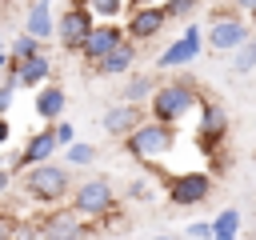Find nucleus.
<instances>
[{"mask_svg": "<svg viewBox=\"0 0 256 240\" xmlns=\"http://www.w3.org/2000/svg\"><path fill=\"white\" fill-rule=\"evenodd\" d=\"M148 4H156V0H128V12L132 8H148Z\"/></svg>", "mask_w": 256, "mask_h": 240, "instance_id": "nucleus-32", "label": "nucleus"}, {"mask_svg": "<svg viewBox=\"0 0 256 240\" xmlns=\"http://www.w3.org/2000/svg\"><path fill=\"white\" fill-rule=\"evenodd\" d=\"M96 156H100V148L92 140H76L64 152V168H88V164H96Z\"/></svg>", "mask_w": 256, "mask_h": 240, "instance_id": "nucleus-21", "label": "nucleus"}, {"mask_svg": "<svg viewBox=\"0 0 256 240\" xmlns=\"http://www.w3.org/2000/svg\"><path fill=\"white\" fill-rule=\"evenodd\" d=\"M84 216L76 208H48V216L40 220L44 240H84Z\"/></svg>", "mask_w": 256, "mask_h": 240, "instance_id": "nucleus-12", "label": "nucleus"}, {"mask_svg": "<svg viewBox=\"0 0 256 240\" xmlns=\"http://www.w3.org/2000/svg\"><path fill=\"white\" fill-rule=\"evenodd\" d=\"M188 236L192 240H216V228H212V220H196V224H188Z\"/></svg>", "mask_w": 256, "mask_h": 240, "instance_id": "nucleus-28", "label": "nucleus"}, {"mask_svg": "<svg viewBox=\"0 0 256 240\" xmlns=\"http://www.w3.org/2000/svg\"><path fill=\"white\" fill-rule=\"evenodd\" d=\"M52 132H56V140H60V148H64V152H68V148L76 144V128H72V120H60V124H56Z\"/></svg>", "mask_w": 256, "mask_h": 240, "instance_id": "nucleus-27", "label": "nucleus"}, {"mask_svg": "<svg viewBox=\"0 0 256 240\" xmlns=\"http://www.w3.org/2000/svg\"><path fill=\"white\" fill-rule=\"evenodd\" d=\"M216 240H236V236H216Z\"/></svg>", "mask_w": 256, "mask_h": 240, "instance_id": "nucleus-34", "label": "nucleus"}, {"mask_svg": "<svg viewBox=\"0 0 256 240\" xmlns=\"http://www.w3.org/2000/svg\"><path fill=\"white\" fill-rule=\"evenodd\" d=\"M20 184H24V196L28 200H36V204H48V208H60V200L64 196H72L76 188H72V172L64 168V164H40V168H28L24 176H20Z\"/></svg>", "mask_w": 256, "mask_h": 240, "instance_id": "nucleus-2", "label": "nucleus"}, {"mask_svg": "<svg viewBox=\"0 0 256 240\" xmlns=\"http://www.w3.org/2000/svg\"><path fill=\"white\" fill-rule=\"evenodd\" d=\"M8 52H12V60H20V64H28V60H36V56H44V44L36 40V36H28V32H20L12 44H8Z\"/></svg>", "mask_w": 256, "mask_h": 240, "instance_id": "nucleus-22", "label": "nucleus"}, {"mask_svg": "<svg viewBox=\"0 0 256 240\" xmlns=\"http://www.w3.org/2000/svg\"><path fill=\"white\" fill-rule=\"evenodd\" d=\"M152 240H180V236H164V232H160V236H152Z\"/></svg>", "mask_w": 256, "mask_h": 240, "instance_id": "nucleus-33", "label": "nucleus"}, {"mask_svg": "<svg viewBox=\"0 0 256 240\" xmlns=\"http://www.w3.org/2000/svg\"><path fill=\"white\" fill-rule=\"evenodd\" d=\"M136 56H140V48L128 40V44H120L108 60H100L92 72H96V76H124V80H128V76L136 72Z\"/></svg>", "mask_w": 256, "mask_h": 240, "instance_id": "nucleus-18", "label": "nucleus"}, {"mask_svg": "<svg viewBox=\"0 0 256 240\" xmlns=\"http://www.w3.org/2000/svg\"><path fill=\"white\" fill-rule=\"evenodd\" d=\"M148 120V108H132V104H124V100H116V104H108L104 108V116H100V128L108 132V136H120V140H128L140 124Z\"/></svg>", "mask_w": 256, "mask_h": 240, "instance_id": "nucleus-11", "label": "nucleus"}, {"mask_svg": "<svg viewBox=\"0 0 256 240\" xmlns=\"http://www.w3.org/2000/svg\"><path fill=\"white\" fill-rule=\"evenodd\" d=\"M96 32V16L76 0V4H68L64 12H60V20H56V40H60V48L64 52H76V56H84V48H88V36Z\"/></svg>", "mask_w": 256, "mask_h": 240, "instance_id": "nucleus-5", "label": "nucleus"}, {"mask_svg": "<svg viewBox=\"0 0 256 240\" xmlns=\"http://www.w3.org/2000/svg\"><path fill=\"white\" fill-rule=\"evenodd\" d=\"M56 152H60L56 132H52V128H36V132H28V140L20 144V164H24V172H28V168H40V164H52Z\"/></svg>", "mask_w": 256, "mask_h": 240, "instance_id": "nucleus-14", "label": "nucleus"}, {"mask_svg": "<svg viewBox=\"0 0 256 240\" xmlns=\"http://www.w3.org/2000/svg\"><path fill=\"white\" fill-rule=\"evenodd\" d=\"M232 8L240 16H248V20H256V0H232Z\"/></svg>", "mask_w": 256, "mask_h": 240, "instance_id": "nucleus-30", "label": "nucleus"}, {"mask_svg": "<svg viewBox=\"0 0 256 240\" xmlns=\"http://www.w3.org/2000/svg\"><path fill=\"white\" fill-rule=\"evenodd\" d=\"M44 84H52V60L48 56H36V60H28V64H20V88H44Z\"/></svg>", "mask_w": 256, "mask_h": 240, "instance_id": "nucleus-19", "label": "nucleus"}, {"mask_svg": "<svg viewBox=\"0 0 256 240\" xmlns=\"http://www.w3.org/2000/svg\"><path fill=\"white\" fill-rule=\"evenodd\" d=\"M64 108H68V92H64V84H44L36 96H32V112L48 124V128H56L60 120H64Z\"/></svg>", "mask_w": 256, "mask_h": 240, "instance_id": "nucleus-15", "label": "nucleus"}, {"mask_svg": "<svg viewBox=\"0 0 256 240\" xmlns=\"http://www.w3.org/2000/svg\"><path fill=\"white\" fill-rule=\"evenodd\" d=\"M16 92H20V84H16V80H4V84H0V116H8V112H12Z\"/></svg>", "mask_w": 256, "mask_h": 240, "instance_id": "nucleus-26", "label": "nucleus"}, {"mask_svg": "<svg viewBox=\"0 0 256 240\" xmlns=\"http://www.w3.org/2000/svg\"><path fill=\"white\" fill-rule=\"evenodd\" d=\"M228 64H232V72H236V76H244V72H256V36H252L244 48H236Z\"/></svg>", "mask_w": 256, "mask_h": 240, "instance_id": "nucleus-23", "label": "nucleus"}, {"mask_svg": "<svg viewBox=\"0 0 256 240\" xmlns=\"http://www.w3.org/2000/svg\"><path fill=\"white\" fill-rule=\"evenodd\" d=\"M68 208H76L88 224H104V220H112L120 212V200H116V188H112L108 176H92V180H80L76 184Z\"/></svg>", "mask_w": 256, "mask_h": 240, "instance_id": "nucleus-3", "label": "nucleus"}, {"mask_svg": "<svg viewBox=\"0 0 256 240\" xmlns=\"http://www.w3.org/2000/svg\"><path fill=\"white\" fill-rule=\"evenodd\" d=\"M92 16H96V24H116V16H124V8H128V0H80Z\"/></svg>", "mask_w": 256, "mask_h": 240, "instance_id": "nucleus-20", "label": "nucleus"}, {"mask_svg": "<svg viewBox=\"0 0 256 240\" xmlns=\"http://www.w3.org/2000/svg\"><path fill=\"white\" fill-rule=\"evenodd\" d=\"M164 8H168V20H192L200 0H164Z\"/></svg>", "mask_w": 256, "mask_h": 240, "instance_id": "nucleus-25", "label": "nucleus"}, {"mask_svg": "<svg viewBox=\"0 0 256 240\" xmlns=\"http://www.w3.org/2000/svg\"><path fill=\"white\" fill-rule=\"evenodd\" d=\"M124 144V152L132 156V160H140V164H160V160H168V152L176 148V128L172 124H160V120H144L128 140H120Z\"/></svg>", "mask_w": 256, "mask_h": 240, "instance_id": "nucleus-4", "label": "nucleus"}, {"mask_svg": "<svg viewBox=\"0 0 256 240\" xmlns=\"http://www.w3.org/2000/svg\"><path fill=\"white\" fill-rule=\"evenodd\" d=\"M252 40V20L240 16V12H216L212 24H208V48L212 52H236Z\"/></svg>", "mask_w": 256, "mask_h": 240, "instance_id": "nucleus-7", "label": "nucleus"}, {"mask_svg": "<svg viewBox=\"0 0 256 240\" xmlns=\"http://www.w3.org/2000/svg\"><path fill=\"white\" fill-rule=\"evenodd\" d=\"M120 44H128V28L116 20V24H96V32L88 36V48H84V60L96 68L100 60H108Z\"/></svg>", "mask_w": 256, "mask_h": 240, "instance_id": "nucleus-13", "label": "nucleus"}, {"mask_svg": "<svg viewBox=\"0 0 256 240\" xmlns=\"http://www.w3.org/2000/svg\"><path fill=\"white\" fill-rule=\"evenodd\" d=\"M56 12H52V0H28V8H24V32L28 36H36L40 44L44 40H52L56 36Z\"/></svg>", "mask_w": 256, "mask_h": 240, "instance_id": "nucleus-17", "label": "nucleus"}, {"mask_svg": "<svg viewBox=\"0 0 256 240\" xmlns=\"http://www.w3.org/2000/svg\"><path fill=\"white\" fill-rule=\"evenodd\" d=\"M148 196H152L148 180H128V200H148Z\"/></svg>", "mask_w": 256, "mask_h": 240, "instance_id": "nucleus-29", "label": "nucleus"}, {"mask_svg": "<svg viewBox=\"0 0 256 240\" xmlns=\"http://www.w3.org/2000/svg\"><path fill=\"white\" fill-rule=\"evenodd\" d=\"M160 84H164V80H160L156 72H132V76L120 84V100L132 104V108H148L152 96L160 92Z\"/></svg>", "mask_w": 256, "mask_h": 240, "instance_id": "nucleus-16", "label": "nucleus"}, {"mask_svg": "<svg viewBox=\"0 0 256 240\" xmlns=\"http://www.w3.org/2000/svg\"><path fill=\"white\" fill-rule=\"evenodd\" d=\"M200 104H204L200 88H196L188 76H172V80H164L160 92L152 96V104H148V120H160V124H172V128H176L184 116H192V108L200 112Z\"/></svg>", "mask_w": 256, "mask_h": 240, "instance_id": "nucleus-1", "label": "nucleus"}, {"mask_svg": "<svg viewBox=\"0 0 256 240\" xmlns=\"http://www.w3.org/2000/svg\"><path fill=\"white\" fill-rule=\"evenodd\" d=\"M168 24V8L164 4H148V8H132L128 12V40L132 44H144V40H156Z\"/></svg>", "mask_w": 256, "mask_h": 240, "instance_id": "nucleus-10", "label": "nucleus"}, {"mask_svg": "<svg viewBox=\"0 0 256 240\" xmlns=\"http://www.w3.org/2000/svg\"><path fill=\"white\" fill-rule=\"evenodd\" d=\"M164 196L168 204L176 208H192V204H204L212 196V176L200 172V168H188V172H172L168 184H164Z\"/></svg>", "mask_w": 256, "mask_h": 240, "instance_id": "nucleus-8", "label": "nucleus"}, {"mask_svg": "<svg viewBox=\"0 0 256 240\" xmlns=\"http://www.w3.org/2000/svg\"><path fill=\"white\" fill-rule=\"evenodd\" d=\"M228 128H232L228 108L216 104V100H204L200 112H196V148H200V152H216V148L228 140Z\"/></svg>", "mask_w": 256, "mask_h": 240, "instance_id": "nucleus-9", "label": "nucleus"}, {"mask_svg": "<svg viewBox=\"0 0 256 240\" xmlns=\"http://www.w3.org/2000/svg\"><path fill=\"white\" fill-rule=\"evenodd\" d=\"M212 228H216V236H240V212H236V208L216 212V216H212Z\"/></svg>", "mask_w": 256, "mask_h": 240, "instance_id": "nucleus-24", "label": "nucleus"}, {"mask_svg": "<svg viewBox=\"0 0 256 240\" xmlns=\"http://www.w3.org/2000/svg\"><path fill=\"white\" fill-rule=\"evenodd\" d=\"M208 48V32L196 24V20H188L184 24V32H180V40H172L160 56H156V72H172V68H188L192 60H200V52Z\"/></svg>", "mask_w": 256, "mask_h": 240, "instance_id": "nucleus-6", "label": "nucleus"}, {"mask_svg": "<svg viewBox=\"0 0 256 240\" xmlns=\"http://www.w3.org/2000/svg\"><path fill=\"white\" fill-rule=\"evenodd\" d=\"M12 140V124H8V116H0V144H8Z\"/></svg>", "mask_w": 256, "mask_h": 240, "instance_id": "nucleus-31", "label": "nucleus"}]
</instances>
